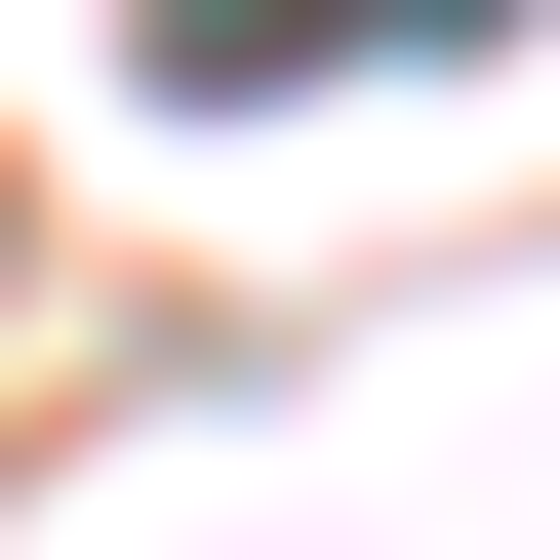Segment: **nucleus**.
<instances>
[{"mask_svg":"<svg viewBox=\"0 0 560 560\" xmlns=\"http://www.w3.org/2000/svg\"><path fill=\"white\" fill-rule=\"evenodd\" d=\"M400 40H480V0H161V81H400Z\"/></svg>","mask_w":560,"mask_h":560,"instance_id":"1","label":"nucleus"}]
</instances>
